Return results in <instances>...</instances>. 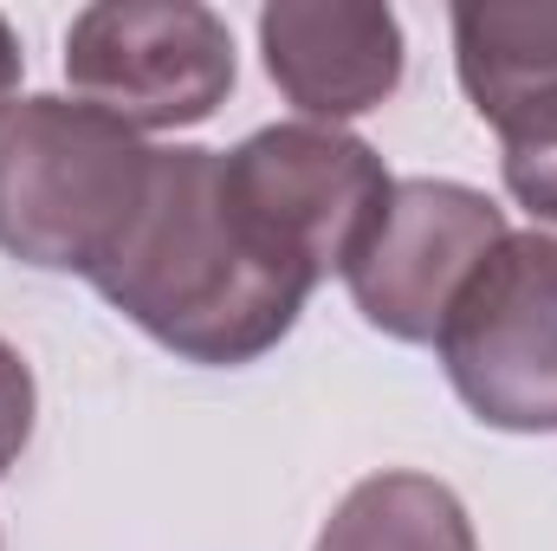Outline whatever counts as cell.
<instances>
[{"mask_svg": "<svg viewBox=\"0 0 557 551\" xmlns=\"http://www.w3.org/2000/svg\"><path fill=\"white\" fill-rule=\"evenodd\" d=\"M91 285L162 351L208 370L267 357L318 292L253 241L221 188V149L195 143L156 149L137 221Z\"/></svg>", "mask_w": 557, "mask_h": 551, "instance_id": "6da1fadb", "label": "cell"}, {"mask_svg": "<svg viewBox=\"0 0 557 551\" xmlns=\"http://www.w3.org/2000/svg\"><path fill=\"white\" fill-rule=\"evenodd\" d=\"M156 149L85 98L33 91L0 111V254L98 273L149 195Z\"/></svg>", "mask_w": 557, "mask_h": 551, "instance_id": "7a4b0ae2", "label": "cell"}, {"mask_svg": "<svg viewBox=\"0 0 557 551\" xmlns=\"http://www.w3.org/2000/svg\"><path fill=\"white\" fill-rule=\"evenodd\" d=\"M221 188L273 260L324 285L376 234L396 175L337 124H267L221 156Z\"/></svg>", "mask_w": 557, "mask_h": 551, "instance_id": "3957f363", "label": "cell"}, {"mask_svg": "<svg viewBox=\"0 0 557 551\" xmlns=\"http://www.w3.org/2000/svg\"><path fill=\"white\" fill-rule=\"evenodd\" d=\"M447 383L486 428L552 434L557 428V234H506L434 338Z\"/></svg>", "mask_w": 557, "mask_h": 551, "instance_id": "277c9868", "label": "cell"}, {"mask_svg": "<svg viewBox=\"0 0 557 551\" xmlns=\"http://www.w3.org/2000/svg\"><path fill=\"white\" fill-rule=\"evenodd\" d=\"M65 78L137 137L208 124L234 91V33L201 0H98L65 33Z\"/></svg>", "mask_w": 557, "mask_h": 551, "instance_id": "5b68a950", "label": "cell"}, {"mask_svg": "<svg viewBox=\"0 0 557 551\" xmlns=\"http://www.w3.org/2000/svg\"><path fill=\"white\" fill-rule=\"evenodd\" d=\"M506 208L486 188L467 182H441V175H409L396 182L376 234L363 241V254L344 267V285L363 311V325H376L396 344H434L447 325V305L460 298V285L473 267L506 241Z\"/></svg>", "mask_w": 557, "mask_h": 551, "instance_id": "8992f818", "label": "cell"}, {"mask_svg": "<svg viewBox=\"0 0 557 551\" xmlns=\"http://www.w3.org/2000/svg\"><path fill=\"white\" fill-rule=\"evenodd\" d=\"M267 78L311 124H344L396 98L403 20L363 0H273L260 13Z\"/></svg>", "mask_w": 557, "mask_h": 551, "instance_id": "52a82bcc", "label": "cell"}, {"mask_svg": "<svg viewBox=\"0 0 557 551\" xmlns=\"http://www.w3.org/2000/svg\"><path fill=\"white\" fill-rule=\"evenodd\" d=\"M454 72L499 137L557 111V0H460Z\"/></svg>", "mask_w": 557, "mask_h": 551, "instance_id": "ba28073f", "label": "cell"}, {"mask_svg": "<svg viewBox=\"0 0 557 551\" xmlns=\"http://www.w3.org/2000/svg\"><path fill=\"white\" fill-rule=\"evenodd\" d=\"M311 551H480V539L447 480L389 467L331 506Z\"/></svg>", "mask_w": 557, "mask_h": 551, "instance_id": "9c48e42d", "label": "cell"}, {"mask_svg": "<svg viewBox=\"0 0 557 551\" xmlns=\"http://www.w3.org/2000/svg\"><path fill=\"white\" fill-rule=\"evenodd\" d=\"M499 169L519 208H532L539 221H557V111L519 124L512 137H499Z\"/></svg>", "mask_w": 557, "mask_h": 551, "instance_id": "30bf717a", "label": "cell"}, {"mask_svg": "<svg viewBox=\"0 0 557 551\" xmlns=\"http://www.w3.org/2000/svg\"><path fill=\"white\" fill-rule=\"evenodd\" d=\"M33 415H39L33 370H26V357L0 338V474L26 454V441H33Z\"/></svg>", "mask_w": 557, "mask_h": 551, "instance_id": "8fae6325", "label": "cell"}, {"mask_svg": "<svg viewBox=\"0 0 557 551\" xmlns=\"http://www.w3.org/2000/svg\"><path fill=\"white\" fill-rule=\"evenodd\" d=\"M20 98V39H13V26L0 20V111Z\"/></svg>", "mask_w": 557, "mask_h": 551, "instance_id": "7c38bea8", "label": "cell"}]
</instances>
